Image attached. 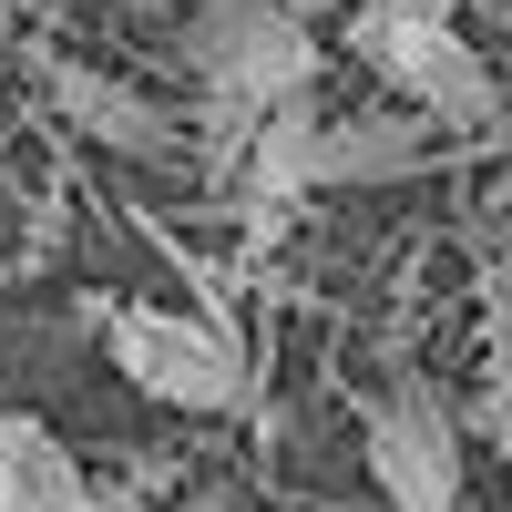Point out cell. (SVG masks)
Here are the masks:
<instances>
[{"label": "cell", "mask_w": 512, "mask_h": 512, "mask_svg": "<svg viewBox=\"0 0 512 512\" xmlns=\"http://www.w3.org/2000/svg\"><path fill=\"white\" fill-rule=\"evenodd\" d=\"M441 164V123L400 103V113H349L328 123L318 113V144H308V185H400V175H431Z\"/></svg>", "instance_id": "5"}, {"label": "cell", "mask_w": 512, "mask_h": 512, "mask_svg": "<svg viewBox=\"0 0 512 512\" xmlns=\"http://www.w3.org/2000/svg\"><path fill=\"white\" fill-rule=\"evenodd\" d=\"M52 103H62L93 144H113V154H144V164L175 154V113H164L154 93H134V82L93 72V62H52Z\"/></svg>", "instance_id": "6"}, {"label": "cell", "mask_w": 512, "mask_h": 512, "mask_svg": "<svg viewBox=\"0 0 512 512\" xmlns=\"http://www.w3.org/2000/svg\"><path fill=\"white\" fill-rule=\"evenodd\" d=\"M113 369L134 379L144 400L164 410H246V349L216 328V318H175V308H93Z\"/></svg>", "instance_id": "2"}, {"label": "cell", "mask_w": 512, "mask_h": 512, "mask_svg": "<svg viewBox=\"0 0 512 512\" xmlns=\"http://www.w3.org/2000/svg\"><path fill=\"white\" fill-rule=\"evenodd\" d=\"M369 482L390 512H461V420L431 379H400L369 410Z\"/></svg>", "instance_id": "4"}, {"label": "cell", "mask_w": 512, "mask_h": 512, "mask_svg": "<svg viewBox=\"0 0 512 512\" xmlns=\"http://www.w3.org/2000/svg\"><path fill=\"white\" fill-rule=\"evenodd\" d=\"M349 41H359V62L390 82L400 103H420L431 123H492V72H482L472 41L451 31L441 0H369Z\"/></svg>", "instance_id": "1"}, {"label": "cell", "mask_w": 512, "mask_h": 512, "mask_svg": "<svg viewBox=\"0 0 512 512\" xmlns=\"http://www.w3.org/2000/svg\"><path fill=\"white\" fill-rule=\"evenodd\" d=\"M195 72H205V93H216V113L246 123L256 103H287V93L318 82V41H308V21H297L287 0H205Z\"/></svg>", "instance_id": "3"}, {"label": "cell", "mask_w": 512, "mask_h": 512, "mask_svg": "<svg viewBox=\"0 0 512 512\" xmlns=\"http://www.w3.org/2000/svg\"><path fill=\"white\" fill-rule=\"evenodd\" d=\"M93 482H82V461L41 431V420H11L0 410V512H82Z\"/></svg>", "instance_id": "7"}, {"label": "cell", "mask_w": 512, "mask_h": 512, "mask_svg": "<svg viewBox=\"0 0 512 512\" xmlns=\"http://www.w3.org/2000/svg\"><path fill=\"white\" fill-rule=\"evenodd\" d=\"M164 512H236V492H226V482H195V492H175Z\"/></svg>", "instance_id": "8"}]
</instances>
